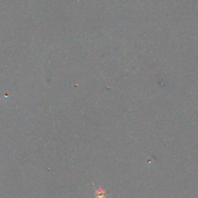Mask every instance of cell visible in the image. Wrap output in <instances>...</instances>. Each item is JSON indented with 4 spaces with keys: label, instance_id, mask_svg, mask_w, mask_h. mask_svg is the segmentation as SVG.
<instances>
[{
    "label": "cell",
    "instance_id": "6da1fadb",
    "mask_svg": "<svg viewBox=\"0 0 198 198\" xmlns=\"http://www.w3.org/2000/svg\"><path fill=\"white\" fill-rule=\"evenodd\" d=\"M95 194H96L95 195V198H105V197H106V194H105L104 191L102 189L98 190Z\"/></svg>",
    "mask_w": 198,
    "mask_h": 198
}]
</instances>
